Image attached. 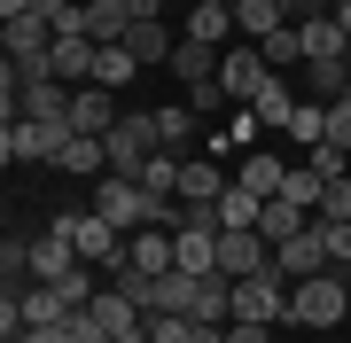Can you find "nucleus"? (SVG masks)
Returning <instances> with one entry per match:
<instances>
[{
  "label": "nucleus",
  "instance_id": "obj_24",
  "mask_svg": "<svg viewBox=\"0 0 351 343\" xmlns=\"http://www.w3.org/2000/svg\"><path fill=\"white\" fill-rule=\"evenodd\" d=\"M242 188H250V195H281V179H289V164H274V156H242Z\"/></svg>",
  "mask_w": 351,
  "mask_h": 343
},
{
  "label": "nucleus",
  "instance_id": "obj_2",
  "mask_svg": "<svg viewBox=\"0 0 351 343\" xmlns=\"http://www.w3.org/2000/svg\"><path fill=\"white\" fill-rule=\"evenodd\" d=\"M343 312H351V289H343L336 266L313 273V281H289V328H336Z\"/></svg>",
  "mask_w": 351,
  "mask_h": 343
},
{
  "label": "nucleus",
  "instance_id": "obj_25",
  "mask_svg": "<svg viewBox=\"0 0 351 343\" xmlns=\"http://www.w3.org/2000/svg\"><path fill=\"white\" fill-rule=\"evenodd\" d=\"M289 110H297V94H289L281 78H265V86H258V102H250V117H265V125H289Z\"/></svg>",
  "mask_w": 351,
  "mask_h": 343
},
{
  "label": "nucleus",
  "instance_id": "obj_1",
  "mask_svg": "<svg viewBox=\"0 0 351 343\" xmlns=\"http://www.w3.org/2000/svg\"><path fill=\"white\" fill-rule=\"evenodd\" d=\"M94 211L110 218L117 234H141V227H156L164 195H149V188H141V179H125V172H101V179H94Z\"/></svg>",
  "mask_w": 351,
  "mask_h": 343
},
{
  "label": "nucleus",
  "instance_id": "obj_5",
  "mask_svg": "<svg viewBox=\"0 0 351 343\" xmlns=\"http://www.w3.org/2000/svg\"><path fill=\"white\" fill-rule=\"evenodd\" d=\"M234 320H289V281H281V266H265V273H242L234 281Z\"/></svg>",
  "mask_w": 351,
  "mask_h": 343
},
{
  "label": "nucleus",
  "instance_id": "obj_40",
  "mask_svg": "<svg viewBox=\"0 0 351 343\" xmlns=\"http://www.w3.org/2000/svg\"><path fill=\"white\" fill-rule=\"evenodd\" d=\"M320 8H336V16H343V8H351V0H320Z\"/></svg>",
  "mask_w": 351,
  "mask_h": 343
},
{
  "label": "nucleus",
  "instance_id": "obj_21",
  "mask_svg": "<svg viewBox=\"0 0 351 343\" xmlns=\"http://www.w3.org/2000/svg\"><path fill=\"white\" fill-rule=\"evenodd\" d=\"M180 164H188L180 149H156L149 164H141V188H149V195H180Z\"/></svg>",
  "mask_w": 351,
  "mask_h": 343
},
{
  "label": "nucleus",
  "instance_id": "obj_16",
  "mask_svg": "<svg viewBox=\"0 0 351 343\" xmlns=\"http://www.w3.org/2000/svg\"><path fill=\"white\" fill-rule=\"evenodd\" d=\"M281 24H289V8H281V0H234V31L250 39V47H258V39H274Z\"/></svg>",
  "mask_w": 351,
  "mask_h": 343
},
{
  "label": "nucleus",
  "instance_id": "obj_17",
  "mask_svg": "<svg viewBox=\"0 0 351 343\" xmlns=\"http://www.w3.org/2000/svg\"><path fill=\"white\" fill-rule=\"evenodd\" d=\"M304 227H313V211H304V203L265 195V211H258V234H265V242H289V234H304Z\"/></svg>",
  "mask_w": 351,
  "mask_h": 343
},
{
  "label": "nucleus",
  "instance_id": "obj_37",
  "mask_svg": "<svg viewBox=\"0 0 351 343\" xmlns=\"http://www.w3.org/2000/svg\"><path fill=\"white\" fill-rule=\"evenodd\" d=\"M281 8H289V16H313V0H281Z\"/></svg>",
  "mask_w": 351,
  "mask_h": 343
},
{
  "label": "nucleus",
  "instance_id": "obj_9",
  "mask_svg": "<svg viewBox=\"0 0 351 343\" xmlns=\"http://www.w3.org/2000/svg\"><path fill=\"white\" fill-rule=\"evenodd\" d=\"M274 266H281V281H313V273H328V242H320V218H313L304 234L274 242Z\"/></svg>",
  "mask_w": 351,
  "mask_h": 343
},
{
  "label": "nucleus",
  "instance_id": "obj_27",
  "mask_svg": "<svg viewBox=\"0 0 351 343\" xmlns=\"http://www.w3.org/2000/svg\"><path fill=\"white\" fill-rule=\"evenodd\" d=\"M258 55H265L274 71H281V63H304V31H297V24H281L274 39H258Z\"/></svg>",
  "mask_w": 351,
  "mask_h": 343
},
{
  "label": "nucleus",
  "instance_id": "obj_22",
  "mask_svg": "<svg viewBox=\"0 0 351 343\" xmlns=\"http://www.w3.org/2000/svg\"><path fill=\"white\" fill-rule=\"evenodd\" d=\"M313 86H320V102H343L351 94V55H313Z\"/></svg>",
  "mask_w": 351,
  "mask_h": 343
},
{
  "label": "nucleus",
  "instance_id": "obj_33",
  "mask_svg": "<svg viewBox=\"0 0 351 343\" xmlns=\"http://www.w3.org/2000/svg\"><path fill=\"white\" fill-rule=\"evenodd\" d=\"M320 218H351V179H328V195H320Z\"/></svg>",
  "mask_w": 351,
  "mask_h": 343
},
{
  "label": "nucleus",
  "instance_id": "obj_7",
  "mask_svg": "<svg viewBox=\"0 0 351 343\" xmlns=\"http://www.w3.org/2000/svg\"><path fill=\"white\" fill-rule=\"evenodd\" d=\"M55 227L78 242V257H86V266H117V257H125V242H117V227H110L101 211H71V218H55Z\"/></svg>",
  "mask_w": 351,
  "mask_h": 343
},
{
  "label": "nucleus",
  "instance_id": "obj_12",
  "mask_svg": "<svg viewBox=\"0 0 351 343\" xmlns=\"http://www.w3.org/2000/svg\"><path fill=\"white\" fill-rule=\"evenodd\" d=\"M133 31V0H86V39L94 47H117Z\"/></svg>",
  "mask_w": 351,
  "mask_h": 343
},
{
  "label": "nucleus",
  "instance_id": "obj_10",
  "mask_svg": "<svg viewBox=\"0 0 351 343\" xmlns=\"http://www.w3.org/2000/svg\"><path fill=\"white\" fill-rule=\"evenodd\" d=\"M117 117H125V110H117V94H110V86H78V94H71V133L110 140V125H117Z\"/></svg>",
  "mask_w": 351,
  "mask_h": 343
},
{
  "label": "nucleus",
  "instance_id": "obj_20",
  "mask_svg": "<svg viewBox=\"0 0 351 343\" xmlns=\"http://www.w3.org/2000/svg\"><path fill=\"white\" fill-rule=\"evenodd\" d=\"M258 211H265V195H250L242 179L219 195V227H234V234H242V227H258Z\"/></svg>",
  "mask_w": 351,
  "mask_h": 343
},
{
  "label": "nucleus",
  "instance_id": "obj_14",
  "mask_svg": "<svg viewBox=\"0 0 351 343\" xmlns=\"http://www.w3.org/2000/svg\"><path fill=\"white\" fill-rule=\"evenodd\" d=\"M133 78H141V55L125 47V39H117V47H94V78H86V86H133Z\"/></svg>",
  "mask_w": 351,
  "mask_h": 343
},
{
  "label": "nucleus",
  "instance_id": "obj_15",
  "mask_svg": "<svg viewBox=\"0 0 351 343\" xmlns=\"http://www.w3.org/2000/svg\"><path fill=\"white\" fill-rule=\"evenodd\" d=\"M55 172H86V179H101V172H110V140L71 133V140H63V156H55Z\"/></svg>",
  "mask_w": 351,
  "mask_h": 343
},
{
  "label": "nucleus",
  "instance_id": "obj_29",
  "mask_svg": "<svg viewBox=\"0 0 351 343\" xmlns=\"http://www.w3.org/2000/svg\"><path fill=\"white\" fill-rule=\"evenodd\" d=\"M156 133H164V149H188L195 140V110H156Z\"/></svg>",
  "mask_w": 351,
  "mask_h": 343
},
{
  "label": "nucleus",
  "instance_id": "obj_4",
  "mask_svg": "<svg viewBox=\"0 0 351 343\" xmlns=\"http://www.w3.org/2000/svg\"><path fill=\"white\" fill-rule=\"evenodd\" d=\"M164 149V133H156V110H125L110 125V172H125V179H141V164Z\"/></svg>",
  "mask_w": 351,
  "mask_h": 343
},
{
  "label": "nucleus",
  "instance_id": "obj_28",
  "mask_svg": "<svg viewBox=\"0 0 351 343\" xmlns=\"http://www.w3.org/2000/svg\"><path fill=\"white\" fill-rule=\"evenodd\" d=\"M289 133H297L304 149H320V140H328V110H313V102H297V110H289Z\"/></svg>",
  "mask_w": 351,
  "mask_h": 343
},
{
  "label": "nucleus",
  "instance_id": "obj_34",
  "mask_svg": "<svg viewBox=\"0 0 351 343\" xmlns=\"http://www.w3.org/2000/svg\"><path fill=\"white\" fill-rule=\"evenodd\" d=\"M313 172H328V179H351V164H343V149H328V140L313 149Z\"/></svg>",
  "mask_w": 351,
  "mask_h": 343
},
{
  "label": "nucleus",
  "instance_id": "obj_32",
  "mask_svg": "<svg viewBox=\"0 0 351 343\" xmlns=\"http://www.w3.org/2000/svg\"><path fill=\"white\" fill-rule=\"evenodd\" d=\"M328 149L351 156V94H343V102H328Z\"/></svg>",
  "mask_w": 351,
  "mask_h": 343
},
{
  "label": "nucleus",
  "instance_id": "obj_38",
  "mask_svg": "<svg viewBox=\"0 0 351 343\" xmlns=\"http://www.w3.org/2000/svg\"><path fill=\"white\" fill-rule=\"evenodd\" d=\"M117 343H149V328H133V335H117Z\"/></svg>",
  "mask_w": 351,
  "mask_h": 343
},
{
  "label": "nucleus",
  "instance_id": "obj_39",
  "mask_svg": "<svg viewBox=\"0 0 351 343\" xmlns=\"http://www.w3.org/2000/svg\"><path fill=\"white\" fill-rule=\"evenodd\" d=\"M195 8H234V0H195Z\"/></svg>",
  "mask_w": 351,
  "mask_h": 343
},
{
  "label": "nucleus",
  "instance_id": "obj_11",
  "mask_svg": "<svg viewBox=\"0 0 351 343\" xmlns=\"http://www.w3.org/2000/svg\"><path fill=\"white\" fill-rule=\"evenodd\" d=\"M297 31H304V63H313V55H351V31H343L336 8H313Z\"/></svg>",
  "mask_w": 351,
  "mask_h": 343
},
{
  "label": "nucleus",
  "instance_id": "obj_26",
  "mask_svg": "<svg viewBox=\"0 0 351 343\" xmlns=\"http://www.w3.org/2000/svg\"><path fill=\"white\" fill-rule=\"evenodd\" d=\"M188 39H203V47L234 39V8H195V16H188Z\"/></svg>",
  "mask_w": 351,
  "mask_h": 343
},
{
  "label": "nucleus",
  "instance_id": "obj_18",
  "mask_svg": "<svg viewBox=\"0 0 351 343\" xmlns=\"http://www.w3.org/2000/svg\"><path fill=\"white\" fill-rule=\"evenodd\" d=\"M55 78H63V86H86V78H94V39L86 31L55 39Z\"/></svg>",
  "mask_w": 351,
  "mask_h": 343
},
{
  "label": "nucleus",
  "instance_id": "obj_13",
  "mask_svg": "<svg viewBox=\"0 0 351 343\" xmlns=\"http://www.w3.org/2000/svg\"><path fill=\"white\" fill-rule=\"evenodd\" d=\"M226 188H234V172L203 164V156H188V164H180V203H219Z\"/></svg>",
  "mask_w": 351,
  "mask_h": 343
},
{
  "label": "nucleus",
  "instance_id": "obj_31",
  "mask_svg": "<svg viewBox=\"0 0 351 343\" xmlns=\"http://www.w3.org/2000/svg\"><path fill=\"white\" fill-rule=\"evenodd\" d=\"M320 242H328V266H351V218H320Z\"/></svg>",
  "mask_w": 351,
  "mask_h": 343
},
{
  "label": "nucleus",
  "instance_id": "obj_3",
  "mask_svg": "<svg viewBox=\"0 0 351 343\" xmlns=\"http://www.w3.org/2000/svg\"><path fill=\"white\" fill-rule=\"evenodd\" d=\"M63 140H71V117H8L0 156H8V164H55Z\"/></svg>",
  "mask_w": 351,
  "mask_h": 343
},
{
  "label": "nucleus",
  "instance_id": "obj_30",
  "mask_svg": "<svg viewBox=\"0 0 351 343\" xmlns=\"http://www.w3.org/2000/svg\"><path fill=\"white\" fill-rule=\"evenodd\" d=\"M149 343H195V320L188 312H156L149 320Z\"/></svg>",
  "mask_w": 351,
  "mask_h": 343
},
{
  "label": "nucleus",
  "instance_id": "obj_35",
  "mask_svg": "<svg viewBox=\"0 0 351 343\" xmlns=\"http://www.w3.org/2000/svg\"><path fill=\"white\" fill-rule=\"evenodd\" d=\"M16 343H71V320H55V328H24Z\"/></svg>",
  "mask_w": 351,
  "mask_h": 343
},
{
  "label": "nucleus",
  "instance_id": "obj_8",
  "mask_svg": "<svg viewBox=\"0 0 351 343\" xmlns=\"http://www.w3.org/2000/svg\"><path fill=\"white\" fill-rule=\"evenodd\" d=\"M265 78H274V63H265L258 47H226V63H219V86H226V102H242V110H250Z\"/></svg>",
  "mask_w": 351,
  "mask_h": 343
},
{
  "label": "nucleus",
  "instance_id": "obj_6",
  "mask_svg": "<svg viewBox=\"0 0 351 343\" xmlns=\"http://www.w3.org/2000/svg\"><path fill=\"white\" fill-rule=\"evenodd\" d=\"M180 266V250H172V227H141L125 242V257H117V281H156V273H172Z\"/></svg>",
  "mask_w": 351,
  "mask_h": 343
},
{
  "label": "nucleus",
  "instance_id": "obj_19",
  "mask_svg": "<svg viewBox=\"0 0 351 343\" xmlns=\"http://www.w3.org/2000/svg\"><path fill=\"white\" fill-rule=\"evenodd\" d=\"M172 71H180V86H211V78H219V63H211V47H203V39H180V47H172Z\"/></svg>",
  "mask_w": 351,
  "mask_h": 343
},
{
  "label": "nucleus",
  "instance_id": "obj_36",
  "mask_svg": "<svg viewBox=\"0 0 351 343\" xmlns=\"http://www.w3.org/2000/svg\"><path fill=\"white\" fill-rule=\"evenodd\" d=\"M156 16H164L156 0H133V24H156Z\"/></svg>",
  "mask_w": 351,
  "mask_h": 343
},
{
  "label": "nucleus",
  "instance_id": "obj_23",
  "mask_svg": "<svg viewBox=\"0 0 351 343\" xmlns=\"http://www.w3.org/2000/svg\"><path fill=\"white\" fill-rule=\"evenodd\" d=\"M125 47L141 55V63H172V47H180V39L164 31V24H133V31H125Z\"/></svg>",
  "mask_w": 351,
  "mask_h": 343
}]
</instances>
